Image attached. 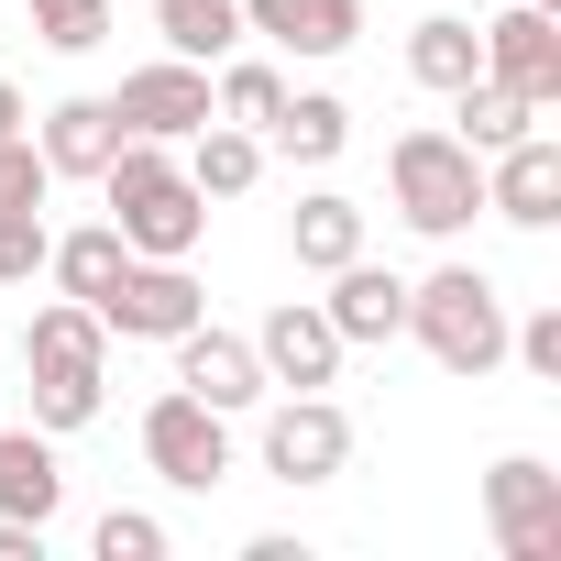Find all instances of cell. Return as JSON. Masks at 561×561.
<instances>
[{"instance_id":"1","label":"cell","mask_w":561,"mask_h":561,"mask_svg":"<svg viewBox=\"0 0 561 561\" xmlns=\"http://www.w3.org/2000/svg\"><path fill=\"white\" fill-rule=\"evenodd\" d=\"M23 375H34V430L45 440H78L111 408V331H100V309L45 298L34 331H23Z\"/></svg>"},{"instance_id":"2","label":"cell","mask_w":561,"mask_h":561,"mask_svg":"<svg viewBox=\"0 0 561 561\" xmlns=\"http://www.w3.org/2000/svg\"><path fill=\"white\" fill-rule=\"evenodd\" d=\"M100 198H111V231L133 242V253H198V231H209V198L187 187V165H176V144H144V133H122V154L89 176Z\"/></svg>"},{"instance_id":"3","label":"cell","mask_w":561,"mask_h":561,"mask_svg":"<svg viewBox=\"0 0 561 561\" xmlns=\"http://www.w3.org/2000/svg\"><path fill=\"white\" fill-rule=\"evenodd\" d=\"M408 342L440 364V375H495L506 364V287L484 264H430L408 287Z\"/></svg>"},{"instance_id":"4","label":"cell","mask_w":561,"mask_h":561,"mask_svg":"<svg viewBox=\"0 0 561 561\" xmlns=\"http://www.w3.org/2000/svg\"><path fill=\"white\" fill-rule=\"evenodd\" d=\"M386 198H397V220H408L419 242H462L473 209H484V154H473L462 133L419 122V133L386 144Z\"/></svg>"},{"instance_id":"5","label":"cell","mask_w":561,"mask_h":561,"mask_svg":"<svg viewBox=\"0 0 561 561\" xmlns=\"http://www.w3.org/2000/svg\"><path fill=\"white\" fill-rule=\"evenodd\" d=\"M144 462H154L176 495H209V484H231V419L198 408L187 386H165V397L144 408Z\"/></svg>"},{"instance_id":"6","label":"cell","mask_w":561,"mask_h":561,"mask_svg":"<svg viewBox=\"0 0 561 561\" xmlns=\"http://www.w3.org/2000/svg\"><path fill=\"white\" fill-rule=\"evenodd\" d=\"M264 473L287 484V495L353 473V419L331 408V386H320V397H287V408H264Z\"/></svg>"},{"instance_id":"7","label":"cell","mask_w":561,"mask_h":561,"mask_svg":"<svg viewBox=\"0 0 561 561\" xmlns=\"http://www.w3.org/2000/svg\"><path fill=\"white\" fill-rule=\"evenodd\" d=\"M484 528H495L506 561H561V473L539 451H506L484 473Z\"/></svg>"},{"instance_id":"8","label":"cell","mask_w":561,"mask_h":561,"mask_svg":"<svg viewBox=\"0 0 561 561\" xmlns=\"http://www.w3.org/2000/svg\"><path fill=\"white\" fill-rule=\"evenodd\" d=\"M187 320H209V298H198V275H187L176 253H133L122 287L100 298V331H111V342H176Z\"/></svg>"},{"instance_id":"9","label":"cell","mask_w":561,"mask_h":561,"mask_svg":"<svg viewBox=\"0 0 561 561\" xmlns=\"http://www.w3.org/2000/svg\"><path fill=\"white\" fill-rule=\"evenodd\" d=\"M342 331H331V309L320 298H275L264 309V331H253V364H264V386H287V397H320V386H342Z\"/></svg>"},{"instance_id":"10","label":"cell","mask_w":561,"mask_h":561,"mask_svg":"<svg viewBox=\"0 0 561 561\" xmlns=\"http://www.w3.org/2000/svg\"><path fill=\"white\" fill-rule=\"evenodd\" d=\"M484 34V78H506L539 122L561 111V12H539V0H506L495 23H473Z\"/></svg>"},{"instance_id":"11","label":"cell","mask_w":561,"mask_h":561,"mask_svg":"<svg viewBox=\"0 0 561 561\" xmlns=\"http://www.w3.org/2000/svg\"><path fill=\"white\" fill-rule=\"evenodd\" d=\"M45 198H56V176H45V154H34V133H0V287H34L45 275Z\"/></svg>"},{"instance_id":"12","label":"cell","mask_w":561,"mask_h":561,"mask_svg":"<svg viewBox=\"0 0 561 561\" xmlns=\"http://www.w3.org/2000/svg\"><path fill=\"white\" fill-rule=\"evenodd\" d=\"M111 111H122V133H144V144H187V133L209 122V67L154 56V67H133V78L111 89Z\"/></svg>"},{"instance_id":"13","label":"cell","mask_w":561,"mask_h":561,"mask_svg":"<svg viewBox=\"0 0 561 561\" xmlns=\"http://www.w3.org/2000/svg\"><path fill=\"white\" fill-rule=\"evenodd\" d=\"M165 353H176V386H187L198 408H220V419H242V408H264V397H275L242 331H209V320H187Z\"/></svg>"},{"instance_id":"14","label":"cell","mask_w":561,"mask_h":561,"mask_svg":"<svg viewBox=\"0 0 561 561\" xmlns=\"http://www.w3.org/2000/svg\"><path fill=\"white\" fill-rule=\"evenodd\" d=\"M484 209L517 231H550L561 220V133H517L506 154H484Z\"/></svg>"},{"instance_id":"15","label":"cell","mask_w":561,"mask_h":561,"mask_svg":"<svg viewBox=\"0 0 561 561\" xmlns=\"http://www.w3.org/2000/svg\"><path fill=\"white\" fill-rule=\"evenodd\" d=\"M242 34H264L275 56H353L364 0H242Z\"/></svg>"},{"instance_id":"16","label":"cell","mask_w":561,"mask_h":561,"mask_svg":"<svg viewBox=\"0 0 561 561\" xmlns=\"http://www.w3.org/2000/svg\"><path fill=\"white\" fill-rule=\"evenodd\" d=\"M320 309H331L342 342H408V275H386V264L353 253V264H331V298Z\"/></svg>"},{"instance_id":"17","label":"cell","mask_w":561,"mask_h":561,"mask_svg":"<svg viewBox=\"0 0 561 561\" xmlns=\"http://www.w3.org/2000/svg\"><path fill=\"white\" fill-rule=\"evenodd\" d=\"M34 154H45V176H100L122 154V111L111 100H56L34 122Z\"/></svg>"},{"instance_id":"18","label":"cell","mask_w":561,"mask_h":561,"mask_svg":"<svg viewBox=\"0 0 561 561\" xmlns=\"http://www.w3.org/2000/svg\"><path fill=\"white\" fill-rule=\"evenodd\" d=\"M56 506H67V462H56V440L23 419V430H0V517H34V528H56Z\"/></svg>"},{"instance_id":"19","label":"cell","mask_w":561,"mask_h":561,"mask_svg":"<svg viewBox=\"0 0 561 561\" xmlns=\"http://www.w3.org/2000/svg\"><path fill=\"white\" fill-rule=\"evenodd\" d=\"M176 165H187L198 198H253V187H264V133H242V122H198Z\"/></svg>"},{"instance_id":"20","label":"cell","mask_w":561,"mask_h":561,"mask_svg":"<svg viewBox=\"0 0 561 561\" xmlns=\"http://www.w3.org/2000/svg\"><path fill=\"white\" fill-rule=\"evenodd\" d=\"M342 144H353V111L331 89H287V111L264 122V154H287V165H342Z\"/></svg>"},{"instance_id":"21","label":"cell","mask_w":561,"mask_h":561,"mask_svg":"<svg viewBox=\"0 0 561 561\" xmlns=\"http://www.w3.org/2000/svg\"><path fill=\"white\" fill-rule=\"evenodd\" d=\"M287 253H298L309 275L353 264V253H364V198H342V187H309V198L287 209Z\"/></svg>"},{"instance_id":"22","label":"cell","mask_w":561,"mask_h":561,"mask_svg":"<svg viewBox=\"0 0 561 561\" xmlns=\"http://www.w3.org/2000/svg\"><path fill=\"white\" fill-rule=\"evenodd\" d=\"M122 264H133V242H122L111 220H89V231L45 242V275H56V298H78V309H100V298L122 287Z\"/></svg>"},{"instance_id":"23","label":"cell","mask_w":561,"mask_h":561,"mask_svg":"<svg viewBox=\"0 0 561 561\" xmlns=\"http://www.w3.org/2000/svg\"><path fill=\"white\" fill-rule=\"evenodd\" d=\"M408 78H419V89H440V100H451V89H462V78H484V34H473V23H462V12H430V23H419V34H408Z\"/></svg>"},{"instance_id":"24","label":"cell","mask_w":561,"mask_h":561,"mask_svg":"<svg viewBox=\"0 0 561 561\" xmlns=\"http://www.w3.org/2000/svg\"><path fill=\"white\" fill-rule=\"evenodd\" d=\"M451 133H462L473 154H506L517 133H539V111H528L506 78H462V89H451Z\"/></svg>"},{"instance_id":"25","label":"cell","mask_w":561,"mask_h":561,"mask_svg":"<svg viewBox=\"0 0 561 561\" xmlns=\"http://www.w3.org/2000/svg\"><path fill=\"white\" fill-rule=\"evenodd\" d=\"M154 34H165V56L220 67V56L242 45V0H154Z\"/></svg>"},{"instance_id":"26","label":"cell","mask_w":561,"mask_h":561,"mask_svg":"<svg viewBox=\"0 0 561 561\" xmlns=\"http://www.w3.org/2000/svg\"><path fill=\"white\" fill-rule=\"evenodd\" d=\"M275 111H287V67H264V56H220V67H209V122L264 133Z\"/></svg>"},{"instance_id":"27","label":"cell","mask_w":561,"mask_h":561,"mask_svg":"<svg viewBox=\"0 0 561 561\" xmlns=\"http://www.w3.org/2000/svg\"><path fill=\"white\" fill-rule=\"evenodd\" d=\"M23 23L56 56H89V45H111V0H23Z\"/></svg>"},{"instance_id":"28","label":"cell","mask_w":561,"mask_h":561,"mask_svg":"<svg viewBox=\"0 0 561 561\" xmlns=\"http://www.w3.org/2000/svg\"><path fill=\"white\" fill-rule=\"evenodd\" d=\"M506 364H517V375H539V386H561V309L506 320Z\"/></svg>"},{"instance_id":"29","label":"cell","mask_w":561,"mask_h":561,"mask_svg":"<svg viewBox=\"0 0 561 561\" xmlns=\"http://www.w3.org/2000/svg\"><path fill=\"white\" fill-rule=\"evenodd\" d=\"M89 550H100V561H165V517H144V506H111V517L89 528Z\"/></svg>"},{"instance_id":"30","label":"cell","mask_w":561,"mask_h":561,"mask_svg":"<svg viewBox=\"0 0 561 561\" xmlns=\"http://www.w3.org/2000/svg\"><path fill=\"white\" fill-rule=\"evenodd\" d=\"M0 561H45V528L34 517H0Z\"/></svg>"},{"instance_id":"31","label":"cell","mask_w":561,"mask_h":561,"mask_svg":"<svg viewBox=\"0 0 561 561\" xmlns=\"http://www.w3.org/2000/svg\"><path fill=\"white\" fill-rule=\"evenodd\" d=\"M0 133H34V111H23V89L0 78Z\"/></svg>"},{"instance_id":"32","label":"cell","mask_w":561,"mask_h":561,"mask_svg":"<svg viewBox=\"0 0 561 561\" xmlns=\"http://www.w3.org/2000/svg\"><path fill=\"white\" fill-rule=\"evenodd\" d=\"M539 12H561V0H539Z\"/></svg>"}]
</instances>
